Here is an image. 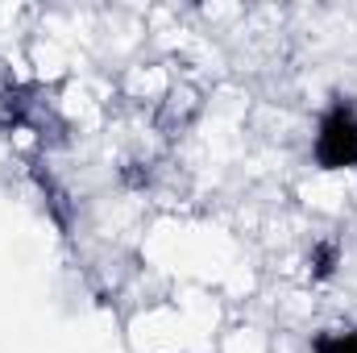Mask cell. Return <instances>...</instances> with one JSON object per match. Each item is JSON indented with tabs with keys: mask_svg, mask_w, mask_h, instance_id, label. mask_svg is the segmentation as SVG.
Masks as SVG:
<instances>
[{
	"mask_svg": "<svg viewBox=\"0 0 357 353\" xmlns=\"http://www.w3.org/2000/svg\"><path fill=\"white\" fill-rule=\"evenodd\" d=\"M316 353H357V333L354 329H337V333H320Z\"/></svg>",
	"mask_w": 357,
	"mask_h": 353,
	"instance_id": "2",
	"label": "cell"
},
{
	"mask_svg": "<svg viewBox=\"0 0 357 353\" xmlns=\"http://www.w3.org/2000/svg\"><path fill=\"white\" fill-rule=\"evenodd\" d=\"M316 163L324 171H345L357 167V108L337 100L316 129Z\"/></svg>",
	"mask_w": 357,
	"mask_h": 353,
	"instance_id": "1",
	"label": "cell"
}]
</instances>
